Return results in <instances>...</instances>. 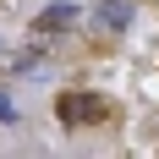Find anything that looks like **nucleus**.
<instances>
[{
    "mask_svg": "<svg viewBox=\"0 0 159 159\" xmlns=\"http://www.w3.org/2000/svg\"><path fill=\"white\" fill-rule=\"evenodd\" d=\"M77 22V11H71V0H49V11L39 16V33H66Z\"/></svg>",
    "mask_w": 159,
    "mask_h": 159,
    "instance_id": "f257e3e1",
    "label": "nucleus"
},
{
    "mask_svg": "<svg viewBox=\"0 0 159 159\" xmlns=\"http://www.w3.org/2000/svg\"><path fill=\"white\" fill-rule=\"evenodd\" d=\"M99 22H104L110 33H121L132 22V0H99Z\"/></svg>",
    "mask_w": 159,
    "mask_h": 159,
    "instance_id": "f03ea898",
    "label": "nucleus"
},
{
    "mask_svg": "<svg viewBox=\"0 0 159 159\" xmlns=\"http://www.w3.org/2000/svg\"><path fill=\"white\" fill-rule=\"evenodd\" d=\"M66 115H71V121H93V115H104V104L88 99V93H71L66 99Z\"/></svg>",
    "mask_w": 159,
    "mask_h": 159,
    "instance_id": "7ed1b4c3",
    "label": "nucleus"
},
{
    "mask_svg": "<svg viewBox=\"0 0 159 159\" xmlns=\"http://www.w3.org/2000/svg\"><path fill=\"white\" fill-rule=\"evenodd\" d=\"M16 121H22V110H16V104H11V99H6V93H0V126H16Z\"/></svg>",
    "mask_w": 159,
    "mask_h": 159,
    "instance_id": "20e7f679",
    "label": "nucleus"
}]
</instances>
